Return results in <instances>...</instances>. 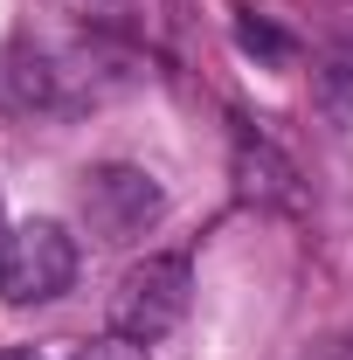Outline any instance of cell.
<instances>
[{
    "label": "cell",
    "instance_id": "52a82bcc",
    "mask_svg": "<svg viewBox=\"0 0 353 360\" xmlns=\"http://www.w3.org/2000/svg\"><path fill=\"white\" fill-rule=\"evenodd\" d=\"M236 42L250 49V56H257V49H264V56H291V42H284L277 28H264V21H243V28H236Z\"/></svg>",
    "mask_w": 353,
    "mask_h": 360
},
{
    "label": "cell",
    "instance_id": "30bf717a",
    "mask_svg": "<svg viewBox=\"0 0 353 360\" xmlns=\"http://www.w3.org/2000/svg\"><path fill=\"white\" fill-rule=\"evenodd\" d=\"M0 236H7V229H0Z\"/></svg>",
    "mask_w": 353,
    "mask_h": 360
},
{
    "label": "cell",
    "instance_id": "277c9868",
    "mask_svg": "<svg viewBox=\"0 0 353 360\" xmlns=\"http://www.w3.org/2000/svg\"><path fill=\"white\" fill-rule=\"evenodd\" d=\"M236 187H243V201H257V208H305V187H298V167L264 146V139H236Z\"/></svg>",
    "mask_w": 353,
    "mask_h": 360
},
{
    "label": "cell",
    "instance_id": "5b68a950",
    "mask_svg": "<svg viewBox=\"0 0 353 360\" xmlns=\"http://www.w3.org/2000/svg\"><path fill=\"white\" fill-rule=\"evenodd\" d=\"M56 97V70H49V56H35L28 42L0 49V111H35Z\"/></svg>",
    "mask_w": 353,
    "mask_h": 360
},
{
    "label": "cell",
    "instance_id": "3957f363",
    "mask_svg": "<svg viewBox=\"0 0 353 360\" xmlns=\"http://www.w3.org/2000/svg\"><path fill=\"white\" fill-rule=\"evenodd\" d=\"M160 215H167V187L146 174V167L111 160V167H90L84 174V222H90V236H104V243H139Z\"/></svg>",
    "mask_w": 353,
    "mask_h": 360
},
{
    "label": "cell",
    "instance_id": "8992f818",
    "mask_svg": "<svg viewBox=\"0 0 353 360\" xmlns=\"http://www.w3.org/2000/svg\"><path fill=\"white\" fill-rule=\"evenodd\" d=\"M70 360H146V347H139V340H125V333H111V340H90V347H77Z\"/></svg>",
    "mask_w": 353,
    "mask_h": 360
},
{
    "label": "cell",
    "instance_id": "7a4b0ae2",
    "mask_svg": "<svg viewBox=\"0 0 353 360\" xmlns=\"http://www.w3.org/2000/svg\"><path fill=\"white\" fill-rule=\"evenodd\" d=\"M187 305H194V270H187V257H146L111 291V333L153 347V340H167L180 319H187Z\"/></svg>",
    "mask_w": 353,
    "mask_h": 360
},
{
    "label": "cell",
    "instance_id": "ba28073f",
    "mask_svg": "<svg viewBox=\"0 0 353 360\" xmlns=\"http://www.w3.org/2000/svg\"><path fill=\"white\" fill-rule=\"evenodd\" d=\"M305 360H353V333H333V340H319Z\"/></svg>",
    "mask_w": 353,
    "mask_h": 360
},
{
    "label": "cell",
    "instance_id": "6da1fadb",
    "mask_svg": "<svg viewBox=\"0 0 353 360\" xmlns=\"http://www.w3.org/2000/svg\"><path fill=\"white\" fill-rule=\"evenodd\" d=\"M70 277H77V236L63 222L35 215L0 236V298L7 305H49L70 291Z\"/></svg>",
    "mask_w": 353,
    "mask_h": 360
},
{
    "label": "cell",
    "instance_id": "9c48e42d",
    "mask_svg": "<svg viewBox=\"0 0 353 360\" xmlns=\"http://www.w3.org/2000/svg\"><path fill=\"white\" fill-rule=\"evenodd\" d=\"M0 360H42V347H0Z\"/></svg>",
    "mask_w": 353,
    "mask_h": 360
}]
</instances>
